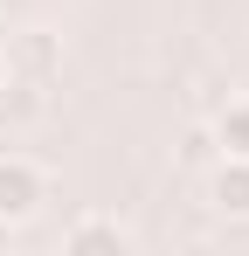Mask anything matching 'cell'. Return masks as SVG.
<instances>
[{
	"label": "cell",
	"instance_id": "8992f818",
	"mask_svg": "<svg viewBox=\"0 0 249 256\" xmlns=\"http://www.w3.org/2000/svg\"><path fill=\"white\" fill-rule=\"evenodd\" d=\"M187 160H194V166H201V160H222V152H214V132H187Z\"/></svg>",
	"mask_w": 249,
	"mask_h": 256
},
{
	"label": "cell",
	"instance_id": "52a82bcc",
	"mask_svg": "<svg viewBox=\"0 0 249 256\" xmlns=\"http://www.w3.org/2000/svg\"><path fill=\"white\" fill-rule=\"evenodd\" d=\"M7 236H14V222H0V250H7Z\"/></svg>",
	"mask_w": 249,
	"mask_h": 256
},
{
	"label": "cell",
	"instance_id": "3957f363",
	"mask_svg": "<svg viewBox=\"0 0 249 256\" xmlns=\"http://www.w3.org/2000/svg\"><path fill=\"white\" fill-rule=\"evenodd\" d=\"M42 111H48V84L7 70V84H0V125H35Z\"/></svg>",
	"mask_w": 249,
	"mask_h": 256
},
{
	"label": "cell",
	"instance_id": "277c9868",
	"mask_svg": "<svg viewBox=\"0 0 249 256\" xmlns=\"http://www.w3.org/2000/svg\"><path fill=\"white\" fill-rule=\"evenodd\" d=\"M208 201H214L222 214H249V160L222 152V160H214V173H208Z\"/></svg>",
	"mask_w": 249,
	"mask_h": 256
},
{
	"label": "cell",
	"instance_id": "6da1fadb",
	"mask_svg": "<svg viewBox=\"0 0 249 256\" xmlns=\"http://www.w3.org/2000/svg\"><path fill=\"white\" fill-rule=\"evenodd\" d=\"M48 201V173L35 160H21V152H0V222H28V214Z\"/></svg>",
	"mask_w": 249,
	"mask_h": 256
},
{
	"label": "cell",
	"instance_id": "7a4b0ae2",
	"mask_svg": "<svg viewBox=\"0 0 249 256\" xmlns=\"http://www.w3.org/2000/svg\"><path fill=\"white\" fill-rule=\"evenodd\" d=\"M62 250H70V256H132L138 236L124 228L118 214H83V222L62 228Z\"/></svg>",
	"mask_w": 249,
	"mask_h": 256
},
{
	"label": "cell",
	"instance_id": "ba28073f",
	"mask_svg": "<svg viewBox=\"0 0 249 256\" xmlns=\"http://www.w3.org/2000/svg\"><path fill=\"white\" fill-rule=\"evenodd\" d=\"M0 84H7V62H0Z\"/></svg>",
	"mask_w": 249,
	"mask_h": 256
},
{
	"label": "cell",
	"instance_id": "5b68a950",
	"mask_svg": "<svg viewBox=\"0 0 249 256\" xmlns=\"http://www.w3.org/2000/svg\"><path fill=\"white\" fill-rule=\"evenodd\" d=\"M214 152H236V160H249V97H228L222 111H214Z\"/></svg>",
	"mask_w": 249,
	"mask_h": 256
}]
</instances>
